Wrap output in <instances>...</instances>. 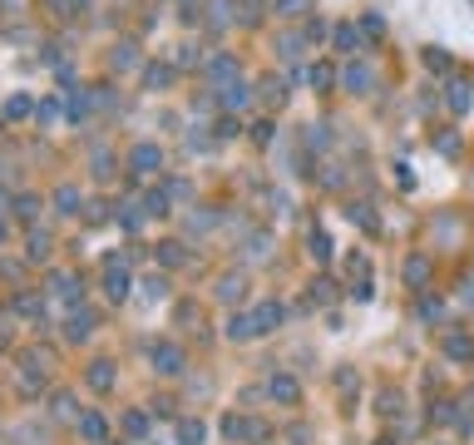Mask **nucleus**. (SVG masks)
<instances>
[{"label":"nucleus","instance_id":"1","mask_svg":"<svg viewBox=\"0 0 474 445\" xmlns=\"http://www.w3.org/2000/svg\"><path fill=\"white\" fill-rule=\"evenodd\" d=\"M222 436H227V441H242V445H262L267 441V426L252 421V416H227V421H222Z\"/></svg>","mask_w":474,"mask_h":445},{"label":"nucleus","instance_id":"2","mask_svg":"<svg viewBox=\"0 0 474 445\" xmlns=\"http://www.w3.org/2000/svg\"><path fill=\"white\" fill-rule=\"evenodd\" d=\"M149 361H153V371H158V376H178L188 356H183V346H178V341H153Z\"/></svg>","mask_w":474,"mask_h":445},{"label":"nucleus","instance_id":"3","mask_svg":"<svg viewBox=\"0 0 474 445\" xmlns=\"http://www.w3.org/2000/svg\"><path fill=\"white\" fill-rule=\"evenodd\" d=\"M267 396H272L277 406H296V401H301V381H296L291 371H272V376H267Z\"/></svg>","mask_w":474,"mask_h":445},{"label":"nucleus","instance_id":"4","mask_svg":"<svg viewBox=\"0 0 474 445\" xmlns=\"http://www.w3.org/2000/svg\"><path fill=\"white\" fill-rule=\"evenodd\" d=\"M129 168L134 173H163V149L158 144H134L129 149Z\"/></svg>","mask_w":474,"mask_h":445},{"label":"nucleus","instance_id":"5","mask_svg":"<svg viewBox=\"0 0 474 445\" xmlns=\"http://www.w3.org/2000/svg\"><path fill=\"white\" fill-rule=\"evenodd\" d=\"M129 287H134L129 267H124V262H109V267H104V297H109V302H124Z\"/></svg>","mask_w":474,"mask_h":445},{"label":"nucleus","instance_id":"6","mask_svg":"<svg viewBox=\"0 0 474 445\" xmlns=\"http://www.w3.org/2000/svg\"><path fill=\"white\" fill-rule=\"evenodd\" d=\"M341 85H346L351 95H371V85H376V70H371V65H346Z\"/></svg>","mask_w":474,"mask_h":445},{"label":"nucleus","instance_id":"7","mask_svg":"<svg viewBox=\"0 0 474 445\" xmlns=\"http://www.w3.org/2000/svg\"><path fill=\"white\" fill-rule=\"evenodd\" d=\"M440 351L450 356V361H474V336L470 332H450L440 341Z\"/></svg>","mask_w":474,"mask_h":445},{"label":"nucleus","instance_id":"8","mask_svg":"<svg viewBox=\"0 0 474 445\" xmlns=\"http://www.w3.org/2000/svg\"><path fill=\"white\" fill-rule=\"evenodd\" d=\"M90 332H95V312H90V307H75V312L65 317V336H70V341H85Z\"/></svg>","mask_w":474,"mask_h":445},{"label":"nucleus","instance_id":"9","mask_svg":"<svg viewBox=\"0 0 474 445\" xmlns=\"http://www.w3.org/2000/svg\"><path fill=\"white\" fill-rule=\"evenodd\" d=\"M331 45H336L341 55H356V50H361V25H351V20H341V25L331 30Z\"/></svg>","mask_w":474,"mask_h":445},{"label":"nucleus","instance_id":"10","mask_svg":"<svg viewBox=\"0 0 474 445\" xmlns=\"http://www.w3.org/2000/svg\"><path fill=\"white\" fill-rule=\"evenodd\" d=\"M203 75L217 80V85H232V80H237V60H232V55H212V60L203 65Z\"/></svg>","mask_w":474,"mask_h":445},{"label":"nucleus","instance_id":"11","mask_svg":"<svg viewBox=\"0 0 474 445\" xmlns=\"http://www.w3.org/2000/svg\"><path fill=\"white\" fill-rule=\"evenodd\" d=\"M104 436H109V421H104L99 411H85V416H80V441L104 445Z\"/></svg>","mask_w":474,"mask_h":445},{"label":"nucleus","instance_id":"12","mask_svg":"<svg viewBox=\"0 0 474 445\" xmlns=\"http://www.w3.org/2000/svg\"><path fill=\"white\" fill-rule=\"evenodd\" d=\"M286 307L282 302H262V307H252V322H257V332H272V327H282Z\"/></svg>","mask_w":474,"mask_h":445},{"label":"nucleus","instance_id":"13","mask_svg":"<svg viewBox=\"0 0 474 445\" xmlns=\"http://www.w3.org/2000/svg\"><path fill=\"white\" fill-rule=\"evenodd\" d=\"M405 282H410V287H425V282H430V257H425V252H410V257H405Z\"/></svg>","mask_w":474,"mask_h":445},{"label":"nucleus","instance_id":"14","mask_svg":"<svg viewBox=\"0 0 474 445\" xmlns=\"http://www.w3.org/2000/svg\"><path fill=\"white\" fill-rule=\"evenodd\" d=\"M227 336H232V341H252V336H262V332H257L252 312H232V317H227Z\"/></svg>","mask_w":474,"mask_h":445},{"label":"nucleus","instance_id":"15","mask_svg":"<svg viewBox=\"0 0 474 445\" xmlns=\"http://www.w3.org/2000/svg\"><path fill=\"white\" fill-rule=\"evenodd\" d=\"M85 381H90L95 391H114V361H95V366L85 371Z\"/></svg>","mask_w":474,"mask_h":445},{"label":"nucleus","instance_id":"16","mask_svg":"<svg viewBox=\"0 0 474 445\" xmlns=\"http://www.w3.org/2000/svg\"><path fill=\"white\" fill-rule=\"evenodd\" d=\"M242 287H247V277H242V272L217 277V302H237V297H242Z\"/></svg>","mask_w":474,"mask_h":445},{"label":"nucleus","instance_id":"17","mask_svg":"<svg viewBox=\"0 0 474 445\" xmlns=\"http://www.w3.org/2000/svg\"><path fill=\"white\" fill-rule=\"evenodd\" d=\"M217 100H222V109H242L252 95H247V85H242V80H232V85H222V95H217Z\"/></svg>","mask_w":474,"mask_h":445},{"label":"nucleus","instance_id":"18","mask_svg":"<svg viewBox=\"0 0 474 445\" xmlns=\"http://www.w3.org/2000/svg\"><path fill=\"white\" fill-rule=\"evenodd\" d=\"M80 203H85V198H80L75 183H60V188H55V208H60V213H80Z\"/></svg>","mask_w":474,"mask_h":445},{"label":"nucleus","instance_id":"19","mask_svg":"<svg viewBox=\"0 0 474 445\" xmlns=\"http://www.w3.org/2000/svg\"><path fill=\"white\" fill-rule=\"evenodd\" d=\"M25 257H30V262H40V257H50V232H40V227H30V237H25Z\"/></svg>","mask_w":474,"mask_h":445},{"label":"nucleus","instance_id":"20","mask_svg":"<svg viewBox=\"0 0 474 445\" xmlns=\"http://www.w3.org/2000/svg\"><path fill=\"white\" fill-rule=\"evenodd\" d=\"M445 100H450V109H455V114H465V109H470V85L450 80V85H445Z\"/></svg>","mask_w":474,"mask_h":445},{"label":"nucleus","instance_id":"21","mask_svg":"<svg viewBox=\"0 0 474 445\" xmlns=\"http://www.w3.org/2000/svg\"><path fill=\"white\" fill-rule=\"evenodd\" d=\"M203 441H208L203 421H178V445H203Z\"/></svg>","mask_w":474,"mask_h":445},{"label":"nucleus","instance_id":"22","mask_svg":"<svg viewBox=\"0 0 474 445\" xmlns=\"http://www.w3.org/2000/svg\"><path fill=\"white\" fill-rule=\"evenodd\" d=\"M306 242H311V257H316V262H331V237H326L321 227H311V237H306Z\"/></svg>","mask_w":474,"mask_h":445},{"label":"nucleus","instance_id":"23","mask_svg":"<svg viewBox=\"0 0 474 445\" xmlns=\"http://www.w3.org/2000/svg\"><path fill=\"white\" fill-rule=\"evenodd\" d=\"M183 257H188V252H183V242H158V262H163V267H178Z\"/></svg>","mask_w":474,"mask_h":445},{"label":"nucleus","instance_id":"24","mask_svg":"<svg viewBox=\"0 0 474 445\" xmlns=\"http://www.w3.org/2000/svg\"><path fill=\"white\" fill-rule=\"evenodd\" d=\"M262 100L282 109V104H286V85H282V80H262Z\"/></svg>","mask_w":474,"mask_h":445},{"label":"nucleus","instance_id":"25","mask_svg":"<svg viewBox=\"0 0 474 445\" xmlns=\"http://www.w3.org/2000/svg\"><path fill=\"white\" fill-rule=\"evenodd\" d=\"M25 114H35V104H30L25 95H10V100H5V119H25Z\"/></svg>","mask_w":474,"mask_h":445},{"label":"nucleus","instance_id":"26","mask_svg":"<svg viewBox=\"0 0 474 445\" xmlns=\"http://www.w3.org/2000/svg\"><path fill=\"white\" fill-rule=\"evenodd\" d=\"M306 80H311L316 90H326V85H336V70H331V65H311V70H306Z\"/></svg>","mask_w":474,"mask_h":445},{"label":"nucleus","instance_id":"27","mask_svg":"<svg viewBox=\"0 0 474 445\" xmlns=\"http://www.w3.org/2000/svg\"><path fill=\"white\" fill-rule=\"evenodd\" d=\"M144 80H149V90H163V85L173 80V70H168V65H149V70H144Z\"/></svg>","mask_w":474,"mask_h":445},{"label":"nucleus","instance_id":"28","mask_svg":"<svg viewBox=\"0 0 474 445\" xmlns=\"http://www.w3.org/2000/svg\"><path fill=\"white\" fill-rule=\"evenodd\" d=\"M55 416H65V421H80V406H75V396H70V391H60V396H55Z\"/></svg>","mask_w":474,"mask_h":445},{"label":"nucleus","instance_id":"29","mask_svg":"<svg viewBox=\"0 0 474 445\" xmlns=\"http://www.w3.org/2000/svg\"><path fill=\"white\" fill-rule=\"evenodd\" d=\"M15 213H20L25 222H35V213H40V198H35V193H20V198H15Z\"/></svg>","mask_w":474,"mask_h":445},{"label":"nucleus","instance_id":"30","mask_svg":"<svg viewBox=\"0 0 474 445\" xmlns=\"http://www.w3.org/2000/svg\"><path fill=\"white\" fill-rule=\"evenodd\" d=\"M301 40H306V35H282V40H277L282 60H301Z\"/></svg>","mask_w":474,"mask_h":445},{"label":"nucleus","instance_id":"31","mask_svg":"<svg viewBox=\"0 0 474 445\" xmlns=\"http://www.w3.org/2000/svg\"><path fill=\"white\" fill-rule=\"evenodd\" d=\"M346 218L361 222V227H376V213H371V203H351V208H346Z\"/></svg>","mask_w":474,"mask_h":445},{"label":"nucleus","instance_id":"32","mask_svg":"<svg viewBox=\"0 0 474 445\" xmlns=\"http://www.w3.org/2000/svg\"><path fill=\"white\" fill-rule=\"evenodd\" d=\"M134 60H139V55H134V45H114V55H109V65H114V70H129Z\"/></svg>","mask_w":474,"mask_h":445},{"label":"nucleus","instance_id":"33","mask_svg":"<svg viewBox=\"0 0 474 445\" xmlns=\"http://www.w3.org/2000/svg\"><path fill=\"white\" fill-rule=\"evenodd\" d=\"M361 35H371V40H385V20H380V15H361Z\"/></svg>","mask_w":474,"mask_h":445},{"label":"nucleus","instance_id":"34","mask_svg":"<svg viewBox=\"0 0 474 445\" xmlns=\"http://www.w3.org/2000/svg\"><path fill=\"white\" fill-rule=\"evenodd\" d=\"M425 65H430V70H440V75H445V70H450V55H445V50H440V45H430V50H425Z\"/></svg>","mask_w":474,"mask_h":445},{"label":"nucleus","instance_id":"35","mask_svg":"<svg viewBox=\"0 0 474 445\" xmlns=\"http://www.w3.org/2000/svg\"><path fill=\"white\" fill-rule=\"evenodd\" d=\"M326 124H306V149H326Z\"/></svg>","mask_w":474,"mask_h":445},{"label":"nucleus","instance_id":"36","mask_svg":"<svg viewBox=\"0 0 474 445\" xmlns=\"http://www.w3.org/2000/svg\"><path fill=\"white\" fill-rule=\"evenodd\" d=\"M144 213H168V188H158V193H149V203H144Z\"/></svg>","mask_w":474,"mask_h":445},{"label":"nucleus","instance_id":"37","mask_svg":"<svg viewBox=\"0 0 474 445\" xmlns=\"http://www.w3.org/2000/svg\"><path fill=\"white\" fill-rule=\"evenodd\" d=\"M55 297H65V302H75V297H80V287H75V277H65V272H60V277H55Z\"/></svg>","mask_w":474,"mask_h":445},{"label":"nucleus","instance_id":"38","mask_svg":"<svg viewBox=\"0 0 474 445\" xmlns=\"http://www.w3.org/2000/svg\"><path fill=\"white\" fill-rule=\"evenodd\" d=\"M144 297H149V302L168 297V282H163V277H149V282H144Z\"/></svg>","mask_w":474,"mask_h":445},{"label":"nucleus","instance_id":"39","mask_svg":"<svg viewBox=\"0 0 474 445\" xmlns=\"http://www.w3.org/2000/svg\"><path fill=\"white\" fill-rule=\"evenodd\" d=\"M311 0H277V15H306Z\"/></svg>","mask_w":474,"mask_h":445},{"label":"nucleus","instance_id":"40","mask_svg":"<svg viewBox=\"0 0 474 445\" xmlns=\"http://www.w3.org/2000/svg\"><path fill=\"white\" fill-rule=\"evenodd\" d=\"M301 35H306V40H321V35H326V20H321V15H311V20L301 25Z\"/></svg>","mask_w":474,"mask_h":445},{"label":"nucleus","instance_id":"41","mask_svg":"<svg viewBox=\"0 0 474 445\" xmlns=\"http://www.w3.org/2000/svg\"><path fill=\"white\" fill-rule=\"evenodd\" d=\"M124 426H129L134 436H144V431H149V416H144V411H129V416H124Z\"/></svg>","mask_w":474,"mask_h":445},{"label":"nucleus","instance_id":"42","mask_svg":"<svg viewBox=\"0 0 474 445\" xmlns=\"http://www.w3.org/2000/svg\"><path fill=\"white\" fill-rule=\"evenodd\" d=\"M247 257H267V232H252V242H247Z\"/></svg>","mask_w":474,"mask_h":445},{"label":"nucleus","instance_id":"43","mask_svg":"<svg viewBox=\"0 0 474 445\" xmlns=\"http://www.w3.org/2000/svg\"><path fill=\"white\" fill-rule=\"evenodd\" d=\"M311 302H321V307L331 302V282H326V277H321V282H311Z\"/></svg>","mask_w":474,"mask_h":445},{"label":"nucleus","instance_id":"44","mask_svg":"<svg viewBox=\"0 0 474 445\" xmlns=\"http://www.w3.org/2000/svg\"><path fill=\"white\" fill-rule=\"evenodd\" d=\"M35 119H45V124H50V119H60V104H55V100H45V104H35Z\"/></svg>","mask_w":474,"mask_h":445},{"label":"nucleus","instance_id":"45","mask_svg":"<svg viewBox=\"0 0 474 445\" xmlns=\"http://www.w3.org/2000/svg\"><path fill=\"white\" fill-rule=\"evenodd\" d=\"M242 5H247V10H242V20L252 25V20H262V5H267V0H242Z\"/></svg>","mask_w":474,"mask_h":445},{"label":"nucleus","instance_id":"46","mask_svg":"<svg viewBox=\"0 0 474 445\" xmlns=\"http://www.w3.org/2000/svg\"><path fill=\"white\" fill-rule=\"evenodd\" d=\"M232 134H237V119H232V114H227V119H217V139H232Z\"/></svg>","mask_w":474,"mask_h":445},{"label":"nucleus","instance_id":"47","mask_svg":"<svg viewBox=\"0 0 474 445\" xmlns=\"http://www.w3.org/2000/svg\"><path fill=\"white\" fill-rule=\"evenodd\" d=\"M252 139H257V144H272V119H262V124L252 129Z\"/></svg>","mask_w":474,"mask_h":445},{"label":"nucleus","instance_id":"48","mask_svg":"<svg viewBox=\"0 0 474 445\" xmlns=\"http://www.w3.org/2000/svg\"><path fill=\"white\" fill-rule=\"evenodd\" d=\"M119 222H124V227H139V222H144V213H139V208H124V213H119Z\"/></svg>","mask_w":474,"mask_h":445},{"label":"nucleus","instance_id":"49","mask_svg":"<svg viewBox=\"0 0 474 445\" xmlns=\"http://www.w3.org/2000/svg\"><path fill=\"white\" fill-rule=\"evenodd\" d=\"M0 242H5V213H0Z\"/></svg>","mask_w":474,"mask_h":445},{"label":"nucleus","instance_id":"50","mask_svg":"<svg viewBox=\"0 0 474 445\" xmlns=\"http://www.w3.org/2000/svg\"><path fill=\"white\" fill-rule=\"evenodd\" d=\"M376 445H395V441H376Z\"/></svg>","mask_w":474,"mask_h":445}]
</instances>
